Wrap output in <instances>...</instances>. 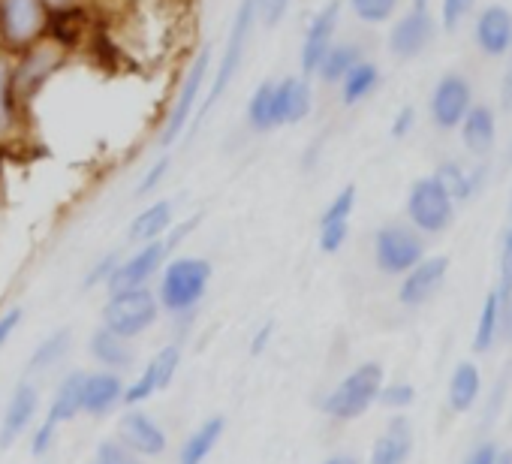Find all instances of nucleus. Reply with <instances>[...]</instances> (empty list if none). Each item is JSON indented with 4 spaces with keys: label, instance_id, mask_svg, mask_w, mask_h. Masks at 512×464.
Segmentation results:
<instances>
[{
    "label": "nucleus",
    "instance_id": "c9c22d12",
    "mask_svg": "<svg viewBox=\"0 0 512 464\" xmlns=\"http://www.w3.org/2000/svg\"><path fill=\"white\" fill-rule=\"evenodd\" d=\"M350 239V220H332L317 226V245L323 254H338Z\"/></svg>",
    "mask_w": 512,
    "mask_h": 464
},
{
    "label": "nucleus",
    "instance_id": "b1692460",
    "mask_svg": "<svg viewBox=\"0 0 512 464\" xmlns=\"http://www.w3.org/2000/svg\"><path fill=\"white\" fill-rule=\"evenodd\" d=\"M175 220V202L172 199H157L151 205H145L133 220H130V229H127V239L133 245H145V242H157L166 236V229L172 226Z\"/></svg>",
    "mask_w": 512,
    "mask_h": 464
},
{
    "label": "nucleus",
    "instance_id": "a18cd8bd",
    "mask_svg": "<svg viewBox=\"0 0 512 464\" xmlns=\"http://www.w3.org/2000/svg\"><path fill=\"white\" fill-rule=\"evenodd\" d=\"M413 127H416V109L413 106H401V112L392 118L389 133H392V139H407L413 133Z\"/></svg>",
    "mask_w": 512,
    "mask_h": 464
},
{
    "label": "nucleus",
    "instance_id": "bb28decb",
    "mask_svg": "<svg viewBox=\"0 0 512 464\" xmlns=\"http://www.w3.org/2000/svg\"><path fill=\"white\" fill-rule=\"evenodd\" d=\"M479 392H482L479 368L473 362H458L455 371H452V380H449V395H446L449 407L455 413H467L479 401Z\"/></svg>",
    "mask_w": 512,
    "mask_h": 464
},
{
    "label": "nucleus",
    "instance_id": "20e7f679",
    "mask_svg": "<svg viewBox=\"0 0 512 464\" xmlns=\"http://www.w3.org/2000/svg\"><path fill=\"white\" fill-rule=\"evenodd\" d=\"M253 25H256V0H241L238 10H235V19H232V28H229V37H226V49L220 55V64H217V73L211 79V88L205 94V100L199 103V115H208V109L226 94V88L235 82L238 76V67L244 64V52H247V43H250V34H253Z\"/></svg>",
    "mask_w": 512,
    "mask_h": 464
},
{
    "label": "nucleus",
    "instance_id": "7ed1b4c3",
    "mask_svg": "<svg viewBox=\"0 0 512 464\" xmlns=\"http://www.w3.org/2000/svg\"><path fill=\"white\" fill-rule=\"evenodd\" d=\"M157 317H160V302H157V293H151V287L115 290V293H109V299L103 305L100 326L133 341V338L145 335L157 323Z\"/></svg>",
    "mask_w": 512,
    "mask_h": 464
},
{
    "label": "nucleus",
    "instance_id": "f3484780",
    "mask_svg": "<svg viewBox=\"0 0 512 464\" xmlns=\"http://www.w3.org/2000/svg\"><path fill=\"white\" fill-rule=\"evenodd\" d=\"M473 43L485 58H506L512 49V10L488 4L473 22Z\"/></svg>",
    "mask_w": 512,
    "mask_h": 464
},
{
    "label": "nucleus",
    "instance_id": "8fccbe9b",
    "mask_svg": "<svg viewBox=\"0 0 512 464\" xmlns=\"http://www.w3.org/2000/svg\"><path fill=\"white\" fill-rule=\"evenodd\" d=\"M497 338L512 341V296L500 299V326H497Z\"/></svg>",
    "mask_w": 512,
    "mask_h": 464
},
{
    "label": "nucleus",
    "instance_id": "6e6552de",
    "mask_svg": "<svg viewBox=\"0 0 512 464\" xmlns=\"http://www.w3.org/2000/svg\"><path fill=\"white\" fill-rule=\"evenodd\" d=\"M473 106V85L464 73H443L431 91L428 115L437 130H458L461 118Z\"/></svg>",
    "mask_w": 512,
    "mask_h": 464
},
{
    "label": "nucleus",
    "instance_id": "4c0bfd02",
    "mask_svg": "<svg viewBox=\"0 0 512 464\" xmlns=\"http://www.w3.org/2000/svg\"><path fill=\"white\" fill-rule=\"evenodd\" d=\"M476 0H440V28L443 31H458L461 22L473 13Z\"/></svg>",
    "mask_w": 512,
    "mask_h": 464
},
{
    "label": "nucleus",
    "instance_id": "473e14b6",
    "mask_svg": "<svg viewBox=\"0 0 512 464\" xmlns=\"http://www.w3.org/2000/svg\"><path fill=\"white\" fill-rule=\"evenodd\" d=\"M401 0H350V10L362 25H386L395 19Z\"/></svg>",
    "mask_w": 512,
    "mask_h": 464
},
{
    "label": "nucleus",
    "instance_id": "ea45409f",
    "mask_svg": "<svg viewBox=\"0 0 512 464\" xmlns=\"http://www.w3.org/2000/svg\"><path fill=\"white\" fill-rule=\"evenodd\" d=\"M377 401H380L383 407L404 410V407H410V404L416 401V389H413L410 383H389V386L383 383V389H380Z\"/></svg>",
    "mask_w": 512,
    "mask_h": 464
},
{
    "label": "nucleus",
    "instance_id": "c756f323",
    "mask_svg": "<svg viewBox=\"0 0 512 464\" xmlns=\"http://www.w3.org/2000/svg\"><path fill=\"white\" fill-rule=\"evenodd\" d=\"M70 347H73L70 329H55L52 335H46V338L34 347V353H31L25 371H28V374H46V371L58 368L61 359L70 353Z\"/></svg>",
    "mask_w": 512,
    "mask_h": 464
},
{
    "label": "nucleus",
    "instance_id": "a878e982",
    "mask_svg": "<svg viewBox=\"0 0 512 464\" xmlns=\"http://www.w3.org/2000/svg\"><path fill=\"white\" fill-rule=\"evenodd\" d=\"M82 386H85V371L67 374V377L58 383L55 395H52V404H49V410H46V419L55 422V425L73 422V419L82 413Z\"/></svg>",
    "mask_w": 512,
    "mask_h": 464
},
{
    "label": "nucleus",
    "instance_id": "2eb2a0df",
    "mask_svg": "<svg viewBox=\"0 0 512 464\" xmlns=\"http://www.w3.org/2000/svg\"><path fill=\"white\" fill-rule=\"evenodd\" d=\"M40 410V389L37 383H31L28 377L13 389L7 407H4V419H0V449H10L16 440H22L28 434V428H34Z\"/></svg>",
    "mask_w": 512,
    "mask_h": 464
},
{
    "label": "nucleus",
    "instance_id": "bf43d9fd",
    "mask_svg": "<svg viewBox=\"0 0 512 464\" xmlns=\"http://www.w3.org/2000/svg\"><path fill=\"white\" fill-rule=\"evenodd\" d=\"M94 464H97V461H94Z\"/></svg>",
    "mask_w": 512,
    "mask_h": 464
},
{
    "label": "nucleus",
    "instance_id": "7c9ffc66",
    "mask_svg": "<svg viewBox=\"0 0 512 464\" xmlns=\"http://www.w3.org/2000/svg\"><path fill=\"white\" fill-rule=\"evenodd\" d=\"M359 61H362V49L356 43H332L314 76H320V82L326 85H338Z\"/></svg>",
    "mask_w": 512,
    "mask_h": 464
},
{
    "label": "nucleus",
    "instance_id": "58836bf2",
    "mask_svg": "<svg viewBox=\"0 0 512 464\" xmlns=\"http://www.w3.org/2000/svg\"><path fill=\"white\" fill-rule=\"evenodd\" d=\"M10 97H13V76H10V64L7 58H0V139L10 130Z\"/></svg>",
    "mask_w": 512,
    "mask_h": 464
},
{
    "label": "nucleus",
    "instance_id": "1a4fd4ad",
    "mask_svg": "<svg viewBox=\"0 0 512 464\" xmlns=\"http://www.w3.org/2000/svg\"><path fill=\"white\" fill-rule=\"evenodd\" d=\"M434 37H437V22L428 13V7H410L404 16L392 22L386 49L395 61H413L431 46Z\"/></svg>",
    "mask_w": 512,
    "mask_h": 464
},
{
    "label": "nucleus",
    "instance_id": "09e8293b",
    "mask_svg": "<svg viewBox=\"0 0 512 464\" xmlns=\"http://www.w3.org/2000/svg\"><path fill=\"white\" fill-rule=\"evenodd\" d=\"M497 443H479L476 449H470V455L464 458V464H494L497 461Z\"/></svg>",
    "mask_w": 512,
    "mask_h": 464
},
{
    "label": "nucleus",
    "instance_id": "aec40b11",
    "mask_svg": "<svg viewBox=\"0 0 512 464\" xmlns=\"http://www.w3.org/2000/svg\"><path fill=\"white\" fill-rule=\"evenodd\" d=\"M431 175L446 187V193H449L455 202H467V199H476V196L485 190L488 163H485V160H476L473 169H467V166L458 163V160H443Z\"/></svg>",
    "mask_w": 512,
    "mask_h": 464
},
{
    "label": "nucleus",
    "instance_id": "39448f33",
    "mask_svg": "<svg viewBox=\"0 0 512 464\" xmlns=\"http://www.w3.org/2000/svg\"><path fill=\"white\" fill-rule=\"evenodd\" d=\"M407 220L422 236H440L455 220V199L434 175H422L407 190Z\"/></svg>",
    "mask_w": 512,
    "mask_h": 464
},
{
    "label": "nucleus",
    "instance_id": "ddd939ff",
    "mask_svg": "<svg viewBox=\"0 0 512 464\" xmlns=\"http://www.w3.org/2000/svg\"><path fill=\"white\" fill-rule=\"evenodd\" d=\"M449 257H443V254H437V257H422L410 272H404L401 275V287H398V302L404 305V308H422L425 302H431L440 290H443V284H446V278H449Z\"/></svg>",
    "mask_w": 512,
    "mask_h": 464
},
{
    "label": "nucleus",
    "instance_id": "3c124183",
    "mask_svg": "<svg viewBox=\"0 0 512 464\" xmlns=\"http://www.w3.org/2000/svg\"><path fill=\"white\" fill-rule=\"evenodd\" d=\"M272 335H275V323H263V326H260V332H256V335H253V341H250V353H253V356H260V353L269 347Z\"/></svg>",
    "mask_w": 512,
    "mask_h": 464
},
{
    "label": "nucleus",
    "instance_id": "6e6d98bb",
    "mask_svg": "<svg viewBox=\"0 0 512 464\" xmlns=\"http://www.w3.org/2000/svg\"><path fill=\"white\" fill-rule=\"evenodd\" d=\"M413 7H428V0H410Z\"/></svg>",
    "mask_w": 512,
    "mask_h": 464
},
{
    "label": "nucleus",
    "instance_id": "f257e3e1",
    "mask_svg": "<svg viewBox=\"0 0 512 464\" xmlns=\"http://www.w3.org/2000/svg\"><path fill=\"white\" fill-rule=\"evenodd\" d=\"M211 263L202 257H175L166 260L160 269V287H157V302L160 311H169L172 317H184L196 311V305L205 299L211 287Z\"/></svg>",
    "mask_w": 512,
    "mask_h": 464
},
{
    "label": "nucleus",
    "instance_id": "0eeeda50",
    "mask_svg": "<svg viewBox=\"0 0 512 464\" xmlns=\"http://www.w3.org/2000/svg\"><path fill=\"white\" fill-rule=\"evenodd\" d=\"M208 73H211V49H202V52L196 55V61L190 64V70H187V76H184V82H181V88H178V97H175V103H172L166 121H163V130H160V145H163V148H169V145L187 130L190 118H193L196 109H199V97H202V91H205Z\"/></svg>",
    "mask_w": 512,
    "mask_h": 464
},
{
    "label": "nucleus",
    "instance_id": "5fc2aeb1",
    "mask_svg": "<svg viewBox=\"0 0 512 464\" xmlns=\"http://www.w3.org/2000/svg\"><path fill=\"white\" fill-rule=\"evenodd\" d=\"M494 464H512V449H506V452H497V461Z\"/></svg>",
    "mask_w": 512,
    "mask_h": 464
},
{
    "label": "nucleus",
    "instance_id": "2f4dec72",
    "mask_svg": "<svg viewBox=\"0 0 512 464\" xmlns=\"http://www.w3.org/2000/svg\"><path fill=\"white\" fill-rule=\"evenodd\" d=\"M497 326H500V296L491 290L482 302V311L473 329V353H488L497 344Z\"/></svg>",
    "mask_w": 512,
    "mask_h": 464
},
{
    "label": "nucleus",
    "instance_id": "dca6fc26",
    "mask_svg": "<svg viewBox=\"0 0 512 464\" xmlns=\"http://www.w3.org/2000/svg\"><path fill=\"white\" fill-rule=\"evenodd\" d=\"M341 25V0H329V4L311 19L305 40H302V52H299V64H302V76H314L323 55L329 52V46L335 43Z\"/></svg>",
    "mask_w": 512,
    "mask_h": 464
},
{
    "label": "nucleus",
    "instance_id": "79ce46f5",
    "mask_svg": "<svg viewBox=\"0 0 512 464\" xmlns=\"http://www.w3.org/2000/svg\"><path fill=\"white\" fill-rule=\"evenodd\" d=\"M293 0H256V19H263V25L278 28L287 16Z\"/></svg>",
    "mask_w": 512,
    "mask_h": 464
},
{
    "label": "nucleus",
    "instance_id": "9d476101",
    "mask_svg": "<svg viewBox=\"0 0 512 464\" xmlns=\"http://www.w3.org/2000/svg\"><path fill=\"white\" fill-rule=\"evenodd\" d=\"M169 260V248L163 239L157 242H145V245H136V251L124 260H118L112 278L106 281V290L115 293V290H136V287H148L160 269L166 266Z\"/></svg>",
    "mask_w": 512,
    "mask_h": 464
},
{
    "label": "nucleus",
    "instance_id": "423d86ee",
    "mask_svg": "<svg viewBox=\"0 0 512 464\" xmlns=\"http://www.w3.org/2000/svg\"><path fill=\"white\" fill-rule=\"evenodd\" d=\"M425 257V239L410 223H386L374 236V263L383 275L401 278Z\"/></svg>",
    "mask_w": 512,
    "mask_h": 464
},
{
    "label": "nucleus",
    "instance_id": "cd10ccee",
    "mask_svg": "<svg viewBox=\"0 0 512 464\" xmlns=\"http://www.w3.org/2000/svg\"><path fill=\"white\" fill-rule=\"evenodd\" d=\"M341 103L344 106H359L380 88V67L374 61H359L341 82Z\"/></svg>",
    "mask_w": 512,
    "mask_h": 464
},
{
    "label": "nucleus",
    "instance_id": "6ab92c4d",
    "mask_svg": "<svg viewBox=\"0 0 512 464\" xmlns=\"http://www.w3.org/2000/svg\"><path fill=\"white\" fill-rule=\"evenodd\" d=\"M458 133H461L464 151L473 154L476 160H485L494 151V142H497V115H494V109L485 106V103H473L467 109V115L461 118Z\"/></svg>",
    "mask_w": 512,
    "mask_h": 464
},
{
    "label": "nucleus",
    "instance_id": "f704fd0d",
    "mask_svg": "<svg viewBox=\"0 0 512 464\" xmlns=\"http://www.w3.org/2000/svg\"><path fill=\"white\" fill-rule=\"evenodd\" d=\"M494 293L500 299L512 296V223L503 232V242H500V260H497V287Z\"/></svg>",
    "mask_w": 512,
    "mask_h": 464
},
{
    "label": "nucleus",
    "instance_id": "412c9836",
    "mask_svg": "<svg viewBox=\"0 0 512 464\" xmlns=\"http://www.w3.org/2000/svg\"><path fill=\"white\" fill-rule=\"evenodd\" d=\"M275 97H278V127H296L311 115L314 88L308 76H287L275 82Z\"/></svg>",
    "mask_w": 512,
    "mask_h": 464
},
{
    "label": "nucleus",
    "instance_id": "864d4df0",
    "mask_svg": "<svg viewBox=\"0 0 512 464\" xmlns=\"http://www.w3.org/2000/svg\"><path fill=\"white\" fill-rule=\"evenodd\" d=\"M46 7H52V10H67V7H73L76 0H43Z\"/></svg>",
    "mask_w": 512,
    "mask_h": 464
},
{
    "label": "nucleus",
    "instance_id": "a19ab883",
    "mask_svg": "<svg viewBox=\"0 0 512 464\" xmlns=\"http://www.w3.org/2000/svg\"><path fill=\"white\" fill-rule=\"evenodd\" d=\"M58 428L61 425H55L49 419H43V422L34 425V431H31V452H34V458H43V455L52 452V446L58 440Z\"/></svg>",
    "mask_w": 512,
    "mask_h": 464
},
{
    "label": "nucleus",
    "instance_id": "f03ea898",
    "mask_svg": "<svg viewBox=\"0 0 512 464\" xmlns=\"http://www.w3.org/2000/svg\"><path fill=\"white\" fill-rule=\"evenodd\" d=\"M383 383H386L383 365L380 362H362L323 398V413L329 419H338V422H353L377 404Z\"/></svg>",
    "mask_w": 512,
    "mask_h": 464
},
{
    "label": "nucleus",
    "instance_id": "72a5a7b5",
    "mask_svg": "<svg viewBox=\"0 0 512 464\" xmlns=\"http://www.w3.org/2000/svg\"><path fill=\"white\" fill-rule=\"evenodd\" d=\"M356 199H359V190H356V184H347V187H341V190L332 196V202L323 208V214H320V223H332V220H353Z\"/></svg>",
    "mask_w": 512,
    "mask_h": 464
},
{
    "label": "nucleus",
    "instance_id": "9b49d317",
    "mask_svg": "<svg viewBox=\"0 0 512 464\" xmlns=\"http://www.w3.org/2000/svg\"><path fill=\"white\" fill-rule=\"evenodd\" d=\"M181 344H166L163 350L154 353V359L148 362V368H142L127 386H124V404L127 407H142L148 398H154L157 392H163L181 365Z\"/></svg>",
    "mask_w": 512,
    "mask_h": 464
},
{
    "label": "nucleus",
    "instance_id": "13d9d810",
    "mask_svg": "<svg viewBox=\"0 0 512 464\" xmlns=\"http://www.w3.org/2000/svg\"><path fill=\"white\" fill-rule=\"evenodd\" d=\"M509 160H512V142H509Z\"/></svg>",
    "mask_w": 512,
    "mask_h": 464
},
{
    "label": "nucleus",
    "instance_id": "f8f14e48",
    "mask_svg": "<svg viewBox=\"0 0 512 464\" xmlns=\"http://www.w3.org/2000/svg\"><path fill=\"white\" fill-rule=\"evenodd\" d=\"M46 25L43 0H0V40L10 46H31Z\"/></svg>",
    "mask_w": 512,
    "mask_h": 464
},
{
    "label": "nucleus",
    "instance_id": "e433bc0d",
    "mask_svg": "<svg viewBox=\"0 0 512 464\" xmlns=\"http://www.w3.org/2000/svg\"><path fill=\"white\" fill-rule=\"evenodd\" d=\"M97 464H142V455H136L118 437H109L97 446Z\"/></svg>",
    "mask_w": 512,
    "mask_h": 464
},
{
    "label": "nucleus",
    "instance_id": "603ef678",
    "mask_svg": "<svg viewBox=\"0 0 512 464\" xmlns=\"http://www.w3.org/2000/svg\"><path fill=\"white\" fill-rule=\"evenodd\" d=\"M323 464H359L353 455H332V458H326Z\"/></svg>",
    "mask_w": 512,
    "mask_h": 464
},
{
    "label": "nucleus",
    "instance_id": "c85d7f7f",
    "mask_svg": "<svg viewBox=\"0 0 512 464\" xmlns=\"http://www.w3.org/2000/svg\"><path fill=\"white\" fill-rule=\"evenodd\" d=\"M247 124L256 133H272L278 130V97H275V82L256 85V91L247 100Z\"/></svg>",
    "mask_w": 512,
    "mask_h": 464
},
{
    "label": "nucleus",
    "instance_id": "5701e85b",
    "mask_svg": "<svg viewBox=\"0 0 512 464\" xmlns=\"http://www.w3.org/2000/svg\"><path fill=\"white\" fill-rule=\"evenodd\" d=\"M88 353L94 356V362H97L100 368L118 371V374L127 371V368L136 362V353H133L130 341L121 338V335H115V332L106 329V326H97V329L91 332V338H88Z\"/></svg>",
    "mask_w": 512,
    "mask_h": 464
},
{
    "label": "nucleus",
    "instance_id": "49530a36",
    "mask_svg": "<svg viewBox=\"0 0 512 464\" xmlns=\"http://www.w3.org/2000/svg\"><path fill=\"white\" fill-rule=\"evenodd\" d=\"M166 169H169V160H166V157L154 160V163H151V169L142 175V181H139V187H136V196H145V193H151V190H154V187L163 181Z\"/></svg>",
    "mask_w": 512,
    "mask_h": 464
},
{
    "label": "nucleus",
    "instance_id": "4be33fe9",
    "mask_svg": "<svg viewBox=\"0 0 512 464\" xmlns=\"http://www.w3.org/2000/svg\"><path fill=\"white\" fill-rule=\"evenodd\" d=\"M413 452V425L407 416H395L389 419L386 431L377 437L368 464H407Z\"/></svg>",
    "mask_w": 512,
    "mask_h": 464
},
{
    "label": "nucleus",
    "instance_id": "393cba45",
    "mask_svg": "<svg viewBox=\"0 0 512 464\" xmlns=\"http://www.w3.org/2000/svg\"><path fill=\"white\" fill-rule=\"evenodd\" d=\"M223 431H226V419H223V416H208V419H205L196 431H190V437L181 443L178 464H205V458L217 449Z\"/></svg>",
    "mask_w": 512,
    "mask_h": 464
},
{
    "label": "nucleus",
    "instance_id": "37998d69",
    "mask_svg": "<svg viewBox=\"0 0 512 464\" xmlns=\"http://www.w3.org/2000/svg\"><path fill=\"white\" fill-rule=\"evenodd\" d=\"M115 266H118V254H106L100 263H94V269L88 272V278H85V290H94V287H106V281L112 278V272H115Z\"/></svg>",
    "mask_w": 512,
    "mask_h": 464
},
{
    "label": "nucleus",
    "instance_id": "4468645a",
    "mask_svg": "<svg viewBox=\"0 0 512 464\" xmlns=\"http://www.w3.org/2000/svg\"><path fill=\"white\" fill-rule=\"evenodd\" d=\"M118 440L127 443L142 458H160L169 449V437L163 425L148 416L142 407H127L118 419Z\"/></svg>",
    "mask_w": 512,
    "mask_h": 464
},
{
    "label": "nucleus",
    "instance_id": "de8ad7c7",
    "mask_svg": "<svg viewBox=\"0 0 512 464\" xmlns=\"http://www.w3.org/2000/svg\"><path fill=\"white\" fill-rule=\"evenodd\" d=\"M500 112L512 115V49L506 52V70L500 82Z\"/></svg>",
    "mask_w": 512,
    "mask_h": 464
},
{
    "label": "nucleus",
    "instance_id": "c03bdc74",
    "mask_svg": "<svg viewBox=\"0 0 512 464\" xmlns=\"http://www.w3.org/2000/svg\"><path fill=\"white\" fill-rule=\"evenodd\" d=\"M22 317H25L22 308H7L4 314H0V353H4V347L13 341L16 329L22 326Z\"/></svg>",
    "mask_w": 512,
    "mask_h": 464
},
{
    "label": "nucleus",
    "instance_id": "4d7b16f0",
    "mask_svg": "<svg viewBox=\"0 0 512 464\" xmlns=\"http://www.w3.org/2000/svg\"><path fill=\"white\" fill-rule=\"evenodd\" d=\"M509 220H512V196H509Z\"/></svg>",
    "mask_w": 512,
    "mask_h": 464
},
{
    "label": "nucleus",
    "instance_id": "a211bd4d",
    "mask_svg": "<svg viewBox=\"0 0 512 464\" xmlns=\"http://www.w3.org/2000/svg\"><path fill=\"white\" fill-rule=\"evenodd\" d=\"M124 404V377L118 371H85V386H82V413L100 419L109 416L115 407Z\"/></svg>",
    "mask_w": 512,
    "mask_h": 464
}]
</instances>
